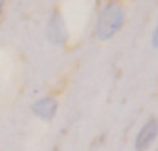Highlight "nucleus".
<instances>
[{
    "instance_id": "nucleus-1",
    "label": "nucleus",
    "mask_w": 158,
    "mask_h": 151,
    "mask_svg": "<svg viewBox=\"0 0 158 151\" xmlns=\"http://www.w3.org/2000/svg\"><path fill=\"white\" fill-rule=\"evenodd\" d=\"M125 9L121 7V3L111 0L101 9V12L98 14L96 24H94V34L99 40H110L116 34L121 30L125 25Z\"/></svg>"
},
{
    "instance_id": "nucleus-2",
    "label": "nucleus",
    "mask_w": 158,
    "mask_h": 151,
    "mask_svg": "<svg viewBox=\"0 0 158 151\" xmlns=\"http://www.w3.org/2000/svg\"><path fill=\"white\" fill-rule=\"evenodd\" d=\"M158 138V119L150 118L135 136V151H148Z\"/></svg>"
},
{
    "instance_id": "nucleus-3",
    "label": "nucleus",
    "mask_w": 158,
    "mask_h": 151,
    "mask_svg": "<svg viewBox=\"0 0 158 151\" xmlns=\"http://www.w3.org/2000/svg\"><path fill=\"white\" fill-rule=\"evenodd\" d=\"M46 35L47 40L54 45H62L67 40V29H66V22L61 12H54L51 15L47 22V29H46Z\"/></svg>"
},
{
    "instance_id": "nucleus-4",
    "label": "nucleus",
    "mask_w": 158,
    "mask_h": 151,
    "mask_svg": "<svg viewBox=\"0 0 158 151\" xmlns=\"http://www.w3.org/2000/svg\"><path fill=\"white\" fill-rule=\"evenodd\" d=\"M32 114L35 116L37 119L44 121V123H51L52 119L56 118L59 109V103L56 97L52 96H44L40 99H37L35 103L32 104Z\"/></svg>"
},
{
    "instance_id": "nucleus-5",
    "label": "nucleus",
    "mask_w": 158,
    "mask_h": 151,
    "mask_svg": "<svg viewBox=\"0 0 158 151\" xmlns=\"http://www.w3.org/2000/svg\"><path fill=\"white\" fill-rule=\"evenodd\" d=\"M152 45L155 49H158V24H156V27H155V30H153V34H152Z\"/></svg>"
},
{
    "instance_id": "nucleus-6",
    "label": "nucleus",
    "mask_w": 158,
    "mask_h": 151,
    "mask_svg": "<svg viewBox=\"0 0 158 151\" xmlns=\"http://www.w3.org/2000/svg\"><path fill=\"white\" fill-rule=\"evenodd\" d=\"M2 9H3V0H0V14H2Z\"/></svg>"
},
{
    "instance_id": "nucleus-7",
    "label": "nucleus",
    "mask_w": 158,
    "mask_h": 151,
    "mask_svg": "<svg viewBox=\"0 0 158 151\" xmlns=\"http://www.w3.org/2000/svg\"><path fill=\"white\" fill-rule=\"evenodd\" d=\"M52 151H61V149H52Z\"/></svg>"
},
{
    "instance_id": "nucleus-8",
    "label": "nucleus",
    "mask_w": 158,
    "mask_h": 151,
    "mask_svg": "<svg viewBox=\"0 0 158 151\" xmlns=\"http://www.w3.org/2000/svg\"><path fill=\"white\" fill-rule=\"evenodd\" d=\"M155 151H158V148H156V149H155Z\"/></svg>"
}]
</instances>
